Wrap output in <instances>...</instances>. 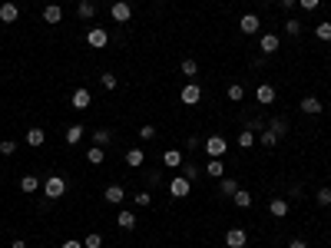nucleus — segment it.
<instances>
[{
	"instance_id": "1",
	"label": "nucleus",
	"mask_w": 331,
	"mask_h": 248,
	"mask_svg": "<svg viewBox=\"0 0 331 248\" xmlns=\"http://www.w3.org/2000/svg\"><path fill=\"white\" fill-rule=\"evenodd\" d=\"M43 192H47L50 202L63 198V192H66V179H63V176H50V179H43Z\"/></svg>"
},
{
	"instance_id": "2",
	"label": "nucleus",
	"mask_w": 331,
	"mask_h": 248,
	"mask_svg": "<svg viewBox=\"0 0 331 248\" xmlns=\"http://www.w3.org/2000/svg\"><path fill=\"white\" fill-rule=\"evenodd\" d=\"M179 99H182L186 106H199V103H202V86H199L196 79H189V83L182 86V93H179Z\"/></svg>"
},
{
	"instance_id": "3",
	"label": "nucleus",
	"mask_w": 331,
	"mask_h": 248,
	"mask_svg": "<svg viewBox=\"0 0 331 248\" xmlns=\"http://www.w3.org/2000/svg\"><path fill=\"white\" fill-rule=\"evenodd\" d=\"M226 149H229V142L222 139V136H209V139H205V156L209 159H222Z\"/></svg>"
},
{
	"instance_id": "4",
	"label": "nucleus",
	"mask_w": 331,
	"mask_h": 248,
	"mask_svg": "<svg viewBox=\"0 0 331 248\" xmlns=\"http://www.w3.org/2000/svg\"><path fill=\"white\" fill-rule=\"evenodd\" d=\"M109 14H113L116 23H129V20H133V7H129L126 0H116L113 7H109Z\"/></svg>"
},
{
	"instance_id": "5",
	"label": "nucleus",
	"mask_w": 331,
	"mask_h": 248,
	"mask_svg": "<svg viewBox=\"0 0 331 248\" xmlns=\"http://www.w3.org/2000/svg\"><path fill=\"white\" fill-rule=\"evenodd\" d=\"M106 43H109V33H106L103 27H93L90 33H86V47H93V50H103Z\"/></svg>"
},
{
	"instance_id": "6",
	"label": "nucleus",
	"mask_w": 331,
	"mask_h": 248,
	"mask_svg": "<svg viewBox=\"0 0 331 248\" xmlns=\"http://www.w3.org/2000/svg\"><path fill=\"white\" fill-rule=\"evenodd\" d=\"M169 192H172V198H186L192 192V182L186 176H179V179H172V182H169Z\"/></svg>"
},
{
	"instance_id": "7",
	"label": "nucleus",
	"mask_w": 331,
	"mask_h": 248,
	"mask_svg": "<svg viewBox=\"0 0 331 248\" xmlns=\"http://www.w3.org/2000/svg\"><path fill=\"white\" fill-rule=\"evenodd\" d=\"M245 241H248L245 228H229V232H226V245L229 248H245Z\"/></svg>"
},
{
	"instance_id": "8",
	"label": "nucleus",
	"mask_w": 331,
	"mask_h": 248,
	"mask_svg": "<svg viewBox=\"0 0 331 248\" xmlns=\"http://www.w3.org/2000/svg\"><path fill=\"white\" fill-rule=\"evenodd\" d=\"M60 20H63V10H60V4H47V7H43V23L57 27Z\"/></svg>"
},
{
	"instance_id": "9",
	"label": "nucleus",
	"mask_w": 331,
	"mask_h": 248,
	"mask_svg": "<svg viewBox=\"0 0 331 248\" xmlns=\"http://www.w3.org/2000/svg\"><path fill=\"white\" fill-rule=\"evenodd\" d=\"M103 198H106V202H109V205H120V202H123V198H126V189H123V185H106V192H103Z\"/></svg>"
},
{
	"instance_id": "10",
	"label": "nucleus",
	"mask_w": 331,
	"mask_h": 248,
	"mask_svg": "<svg viewBox=\"0 0 331 248\" xmlns=\"http://www.w3.org/2000/svg\"><path fill=\"white\" fill-rule=\"evenodd\" d=\"M259 27H262V20H259V17H255V14H245V17H242V20H239V30H242V33H245V36L259 33Z\"/></svg>"
},
{
	"instance_id": "11",
	"label": "nucleus",
	"mask_w": 331,
	"mask_h": 248,
	"mask_svg": "<svg viewBox=\"0 0 331 248\" xmlns=\"http://www.w3.org/2000/svg\"><path fill=\"white\" fill-rule=\"evenodd\" d=\"M259 47H262V53H278L282 40H278L275 33H262V36H259Z\"/></svg>"
},
{
	"instance_id": "12",
	"label": "nucleus",
	"mask_w": 331,
	"mask_h": 248,
	"mask_svg": "<svg viewBox=\"0 0 331 248\" xmlns=\"http://www.w3.org/2000/svg\"><path fill=\"white\" fill-rule=\"evenodd\" d=\"M298 106H302V113H308V116H318V113L324 109V103H321L318 96H305L302 103H298Z\"/></svg>"
},
{
	"instance_id": "13",
	"label": "nucleus",
	"mask_w": 331,
	"mask_h": 248,
	"mask_svg": "<svg viewBox=\"0 0 331 248\" xmlns=\"http://www.w3.org/2000/svg\"><path fill=\"white\" fill-rule=\"evenodd\" d=\"M43 142H47V133H43L40 126H30V129H27V146H30V149H40Z\"/></svg>"
},
{
	"instance_id": "14",
	"label": "nucleus",
	"mask_w": 331,
	"mask_h": 248,
	"mask_svg": "<svg viewBox=\"0 0 331 248\" xmlns=\"http://www.w3.org/2000/svg\"><path fill=\"white\" fill-rule=\"evenodd\" d=\"M265 126L272 129V133L278 136V139H282V136H288V129H291V126H288V119H285V116H275V119H268V122H265Z\"/></svg>"
},
{
	"instance_id": "15",
	"label": "nucleus",
	"mask_w": 331,
	"mask_h": 248,
	"mask_svg": "<svg viewBox=\"0 0 331 248\" xmlns=\"http://www.w3.org/2000/svg\"><path fill=\"white\" fill-rule=\"evenodd\" d=\"M17 17H20V7H17V4H10V0L7 4H0V20L4 23H14Z\"/></svg>"
},
{
	"instance_id": "16",
	"label": "nucleus",
	"mask_w": 331,
	"mask_h": 248,
	"mask_svg": "<svg viewBox=\"0 0 331 248\" xmlns=\"http://www.w3.org/2000/svg\"><path fill=\"white\" fill-rule=\"evenodd\" d=\"M77 17L80 20H93V17H96V4H93V0H80L77 4Z\"/></svg>"
},
{
	"instance_id": "17",
	"label": "nucleus",
	"mask_w": 331,
	"mask_h": 248,
	"mask_svg": "<svg viewBox=\"0 0 331 248\" xmlns=\"http://www.w3.org/2000/svg\"><path fill=\"white\" fill-rule=\"evenodd\" d=\"M70 103H73V109H86V106L93 103L90 90H77V93H73V99H70Z\"/></svg>"
},
{
	"instance_id": "18",
	"label": "nucleus",
	"mask_w": 331,
	"mask_h": 248,
	"mask_svg": "<svg viewBox=\"0 0 331 248\" xmlns=\"http://www.w3.org/2000/svg\"><path fill=\"white\" fill-rule=\"evenodd\" d=\"M268 212H272L275 219H285V215H288V198H272Z\"/></svg>"
},
{
	"instance_id": "19",
	"label": "nucleus",
	"mask_w": 331,
	"mask_h": 248,
	"mask_svg": "<svg viewBox=\"0 0 331 248\" xmlns=\"http://www.w3.org/2000/svg\"><path fill=\"white\" fill-rule=\"evenodd\" d=\"M255 96H259V103H262V106H268V103H272V99H275V86L262 83L259 90H255Z\"/></svg>"
},
{
	"instance_id": "20",
	"label": "nucleus",
	"mask_w": 331,
	"mask_h": 248,
	"mask_svg": "<svg viewBox=\"0 0 331 248\" xmlns=\"http://www.w3.org/2000/svg\"><path fill=\"white\" fill-rule=\"evenodd\" d=\"M40 185H43V182H40L36 176H23V179H20V192H27V195H33Z\"/></svg>"
},
{
	"instance_id": "21",
	"label": "nucleus",
	"mask_w": 331,
	"mask_h": 248,
	"mask_svg": "<svg viewBox=\"0 0 331 248\" xmlns=\"http://www.w3.org/2000/svg\"><path fill=\"white\" fill-rule=\"evenodd\" d=\"M205 172H209L212 179H222V176H226V162H222V159H209V166H205Z\"/></svg>"
},
{
	"instance_id": "22",
	"label": "nucleus",
	"mask_w": 331,
	"mask_h": 248,
	"mask_svg": "<svg viewBox=\"0 0 331 248\" xmlns=\"http://www.w3.org/2000/svg\"><path fill=\"white\" fill-rule=\"evenodd\" d=\"M142 162H146V152H142V149H129V152H126V166H133V169H139Z\"/></svg>"
},
{
	"instance_id": "23",
	"label": "nucleus",
	"mask_w": 331,
	"mask_h": 248,
	"mask_svg": "<svg viewBox=\"0 0 331 248\" xmlns=\"http://www.w3.org/2000/svg\"><path fill=\"white\" fill-rule=\"evenodd\" d=\"M162 162L169 166V169H179V166H182V152H176V149H169V152H162Z\"/></svg>"
},
{
	"instance_id": "24",
	"label": "nucleus",
	"mask_w": 331,
	"mask_h": 248,
	"mask_svg": "<svg viewBox=\"0 0 331 248\" xmlns=\"http://www.w3.org/2000/svg\"><path fill=\"white\" fill-rule=\"evenodd\" d=\"M315 36H318L321 43H331V20H321V23H318V27H315Z\"/></svg>"
},
{
	"instance_id": "25",
	"label": "nucleus",
	"mask_w": 331,
	"mask_h": 248,
	"mask_svg": "<svg viewBox=\"0 0 331 248\" xmlns=\"http://www.w3.org/2000/svg\"><path fill=\"white\" fill-rule=\"evenodd\" d=\"M86 159H90V166H103V159H106V149H103V146H93L90 152H86Z\"/></svg>"
},
{
	"instance_id": "26",
	"label": "nucleus",
	"mask_w": 331,
	"mask_h": 248,
	"mask_svg": "<svg viewBox=\"0 0 331 248\" xmlns=\"http://www.w3.org/2000/svg\"><path fill=\"white\" fill-rule=\"evenodd\" d=\"M226 96L232 99V103H242V99H245V86H242V83H232V86L226 90Z\"/></svg>"
},
{
	"instance_id": "27",
	"label": "nucleus",
	"mask_w": 331,
	"mask_h": 248,
	"mask_svg": "<svg viewBox=\"0 0 331 248\" xmlns=\"http://www.w3.org/2000/svg\"><path fill=\"white\" fill-rule=\"evenodd\" d=\"M80 139H83V126H80V122H73V126L66 129V142H70V146H77Z\"/></svg>"
},
{
	"instance_id": "28",
	"label": "nucleus",
	"mask_w": 331,
	"mask_h": 248,
	"mask_svg": "<svg viewBox=\"0 0 331 248\" xmlns=\"http://www.w3.org/2000/svg\"><path fill=\"white\" fill-rule=\"evenodd\" d=\"M179 73H182V76H189V79H196V73H199V63H196V60H182V66H179Z\"/></svg>"
},
{
	"instance_id": "29",
	"label": "nucleus",
	"mask_w": 331,
	"mask_h": 248,
	"mask_svg": "<svg viewBox=\"0 0 331 248\" xmlns=\"http://www.w3.org/2000/svg\"><path fill=\"white\" fill-rule=\"evenodd\" d=\"M83 248H103V235H99V232H86Z\"/></svg>"
},
{
	"instance_id": "30",
	"label": "nucleus",
	"mask_w": 331,
	"mask_h": 248,
	"mask_svg": "<svg viewBox=\"0 0 331 248\" xmlns=\"http://www.w3.org/2000/svg\"><path fill=\"white\" fill-rule=\"evenodd\" d=\"M93 142H96V146H106V142H113V129H96V133H93Z\"/></svg>"
},
{
	"instance_id": "31",
	"label": "nucleus",
	"mask_w": 331,
	"mask_h": 248,
	"mask_svg": "<svg viewBox=\"0 0 331 248\" xmlns=\"http://www.w3.org/2000/svg\"><path fill=\"white\" fill-rule=\"evenodd\" d=\"M116 225H120V228H126V232H129V228H136V215H133V212H120Z\"/></svg>"
},
{
	"instance_id": "32",
	"label": "nucleus",
	"mask_w": 331,
	"mask_h": 248,
	"mask_svg": "<svg viewBox=\"0 0 331 248\" xmlns=\"http://www.w3.org/2000/svg\"><path fill=\"white\" fill-rule=\"evenodd\" d=\"M232 202H235V205H239V209H248V205H252V195H248L245 189H239V192H235V195H232Z\"/></svg>"
},
{
	"instance_id": "33",
	"label": "nucleus",
	"mask_w": 331,
	"mask_h": 248,
	"mask_svg": "<svg viewBox=\"0 0 331 248\" xmlns=\"http://www.w3.org/2000/svg\"><path fill=\"white\" fill-rule=\"evenodd\" d=\"M259 142H262V146H268V149H272V146H275V142H278V136H275V133H272V129H268V126H265V129H262V133H259Z\"/></svg>"
},
{
	"instance_id": "34",
	"label": "nucleus",
	"mask_w": 331,
	"mask_h": 248,
	"mask_svg": "<svg viewBox=\"0 0 331 248\" xmlns=\"http://www.w3.org/2000/svg\"><path fill=\"white\" fill-rule=\"evenodd\" d=\"M239 146L242 149H252L255 146V133H252V129H242V133H239Z\"/></svg>"
},
{
	"instance_id": "35",
	"label": "nucleus",
	"mask_w": 331,
	"mask_h": 248,
	"mask_svg": "<svg viewBox=\"0 0 331 248\" xmlns=\"http://www.w3.org/2000/svg\"><path fill=\"white\" fill-rule=\"evenodd\" d=\"M99 83H103V90H116V86H120V79H116L113 73H99Z\"/></svg>"
},
{
	"instance_id": "36",
	"label": "nucleus",
	"mask_w": 331,
	"mask_h": 248,
	"mask_svg": "<svg viewBox=\"0 0 331 248\" xmlns=\"http://www.w3.org/2000/svg\"><path fill=\"white\" fill-rule=\"evenodd\" d=\"M235 192H239V182H235V179H222V195L232 198Z\"/></svg>"
},
{
	"instance_id": "37",
	"label": "nucleus",
	"mask_w": 331,
	"mask_h": 248,
	"mask_svg": "<svg viewBox=\"0 0 331 248\" xmlns=\"http://www.w3.org/2000/svg\"><path fill=\"white\" fill-rule=\"evenodd\" d=\"M285 33L298 36V33H302V20H285Z\"/></svg>"
},
{
	"instance_id": "38",
	"label": "nucleus",
	"mask_w": 331,
	"mask_h": 248,
	"mask_svg": "<svg viewBox=\"0 0 331 248\" xmlns=\"http://www.w3.org/2000/svg\"><path fill=\"white\" fill-rule=\"evenodd\" d=\"M245 129H252V133H262V129H265L262 116H248V126H245Z\"/></svg>"
},
{
	"instance_id": "39",
	"label": "nucleus",
	"mask_w": 331,
	"mask_h": 248,
	"mask_svg": "<svg viewBox=\"0 0 331 248\" xmlns=\"http://www.w3.org/2000/svg\"><path fill=\"white\" fill-rule=\"evenodd\" d=\"M0 152H4V156H14V152H17V142L14 139H4V142H0Z\"/></svg>"
},
{
	"instance_id": "40",
	"label": "nucleus",
	"mask_w": 331,
	"mask_h": 248,
	"mask_svg": "<svg viewBox=\"0 0 331 248\" xmlns=\"http://www.w3.org/2000/svg\"><path fill=\"white\" fill-rule=\"evenodd\" d=\"M318 205H331V189H318Z\"/></svg>"
},
{
	"instance_id": "41",
	"label": "nucleus",
	"mask_w": 331,
	"mask_h": 248,
	"mask_svg": "<svg viewBox=\"0 0 331 248\" xmlns=\"http://www.w3.org/2000/svg\"><path fill=\"white\" fill-rule=\"evenodd\" d=\"M136 205H153V195H149V192H139V195H136Z\"/></svg>"
},
{
	"instance_id": "42",
	"label": "nucleus",
	"mask_w": 331,
	"mask_h": 248,
	"mask_svg": "<svg viewBox=\"0 0 331 248\" xmlns=\"http://www.w3.org/2000/svg\"><path fill=\"white\" fill-rule=\"evenodd\" d=\"M139 136L142 139H156V126H139Z\"/></svg>"
},
{
	"instance_id": "43",
	"label": "nucleus",
	"mask_w": 331,
	"mask_h": 248,
	"mask_svg": "<svg viewBox=\"0 0 331 248\" xmlns=\"http://www.w3.org/2000/svg\"><path fill=\"white\" fill-rule=\"evenodd\" d=\"M182 176H186V179H189V182H192V179L199 176V169H196V166H186V169H182Z\"/></svg>"
},
{
	"instance_id": "44",
	"label": "nucleus",
	"mask_w": 331,
	"mask_h": 248,
	"mask_svg": "<svg viewBox=\"0 0 331 248\" xmlns=\"http://www.w3.org/2000/svg\"><path fill=\"white\" fill-rule=\"evenodd\" d=\"M298 7H302V10H315L318 0H298Z\"/></svg>"
},
{
	"instance_id": "45",
	"label": "nucleus",
	"mask_w": 331,
	"mask_h": 248,
	"mask_svg": "<svg viewBox=\"0 0 331 248\" xmlns=\"http://www.w3.org/2000/svg\"><path fill=\"white\" fill-rule=\"evenodd\" d=\"M146 179H149V185H159V182H162V176H159V172H149Z\"/></svg>"
},
{
	"instance_id": "46",
	"label": "nucleus",
	"mask_w": 331,
	"mask_h": 248,
	"mask_svg": "<svg viewBox=\"0 0 331 248\" xmlns=\"http://www.w3.org/2000/svg\"><path fill=\"white\" fill-rule=\"evenodd\" d=\"M63 248H83V241H77V238H66V241H63Z\"/></svg>"
},
{
	"instance_id": "47",
	"label": "nucleus",
	"mask_w": 331,
	"mask_h": 248,
	"mask_svg": "<svg viewBox=\"0 0 331 248\" xmlns=\"http://www.w3.org/2000/svg\"><path fill=\"white\" fill-rule=\"evenodd\" d=\"M288 248H308V241H305V238H291Z\"/></svg>"
},
{
	"instance_id": "48",
	"label": "nucleus",
	"mask_w": 331,
	"mask_h": 248,
	"mask_svg": "<svg viewBox=\"0 0 331 248\" xmlns=\"http://www.w3.org/2000/svg\"><path fill=\"white\" fill-rule=\"evenodd\" d=\"M278 4H282L285 10H291V7H295V4H298V0H278Z\"/></svg>"
},
{
	"instance_id": "49",
	"label": "nucleus",
	"mask_w": 331,
	"mask_h": 248,
	"mask_svg": "<svg viewBox=\"0 0 331 248\" xmlns=\"http://www.w3.org/2000/svg\"><path fill=\"white\" fill-rule=\"evenodd\" d=\"M10 248H27V241H23V238H17V241H14Z\"/></svg>"
}]
</instances>
